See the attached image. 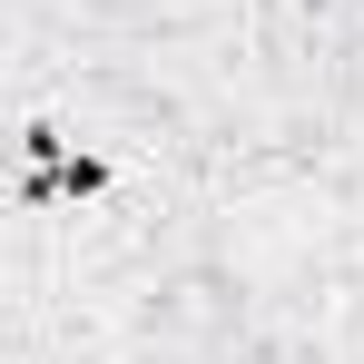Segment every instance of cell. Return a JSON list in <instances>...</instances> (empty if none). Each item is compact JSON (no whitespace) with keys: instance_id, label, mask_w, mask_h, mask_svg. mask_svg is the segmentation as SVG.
<instances>
[{"instance_id":"cell-1","label":"cell","mask_w":364,"mask_h":364,"mask_svg":"<svg viewBox=\"0 0 364 364\" xmlns=\"http://www.w3.org/2000/svg\"><path fill=\"white\" fill-rule=\"evenodd\" d=\"M109 197V158L99 148H79L69 128H30L20 138V217H79V207H99Z\"/></svg>"}]
</instances>
